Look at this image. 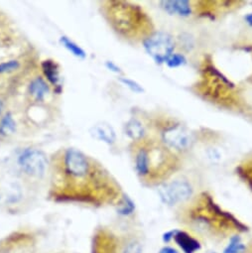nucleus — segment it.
<instances>
[{"mask_svg":"<svg viewBox=\"0 0 252 253\" xmlns=\"http://www.w3.org/2000/svg\"><path fill=\"white\" fill-rule=\"evenodd\" d=\"M143 45L146 52L157 64L166 63L173 54L175 48L172 36L164 32H157L151 35L143 42Z\"/></svg>","mask_w":252,"mask_h":253,"instance_id":"nucleus-1","label":"nucleus"},{"mask_svg":"<svg viewBox=\"0 0 252 253\" xmlns=\"http://www.w3.org/2000/svg\"><path fill=\"white\" fill-rule=\"evenodd\" d=\"M18 164L22 171L32 177H42L47 168V157L44 152L38 149H26L18 158Z\"/></svg>","mask_w":252,"mask_h":253,"instance_id":"nucleus-2","label":"nucleus"},{"mask_svg":"<svg viewBox=\"0 0 252 253\" xmlns=\"http://www.w3.org/2000/svg\"><path fill=\"white\" fill-rule=\"evenodd\" d=\"M64 168L67 175L83 179L89 173V163L84 153L77 149H68L64 157Z\"/></svg>","mask_w":252,"mask_h":253,"instance_id":"nucleus-3","label":"nucleus"},{"mask_svg":"<svg viewBox=\"0 0 252 253\" xmlns=\"http://www.w3.org/2000/svg\"><path fill=\"white\" fill-rule=\"evenodd\" d=\"M159 194L165 204L173 206L187 200L192 196V187L185 181H175L162 186Z\"/></svg>","mask_w":252,"mask_h":253,"instance_id":"nucleus-4","label":"nucleus"},{"mask_svg":"<svg viewBox=\"0 0 252 253\" xmlns=\"http://www.w3.org/2000/svg\"><path fill=\"white\" fill-rule=\"evenodd\" d=\"M164 141L173 148L186 149L193 142L192 134L184 127L174 126L163 133Z\"/></svg>","mask_w":252,"mask_h":253,"instance_id":"nucleus-5","label":"nucleus"},{"mask_svg":"<svg viewBox=\"0 0 252 253\" xmlns=\"http://www.w3.org/2000/svg\"><path fill=\"white\" fill-rule=\"evenodd\" d=\"M89 132L93 138L108 144H113L116 139V134L114 129L110 124L105 122L93 125L90 128Z\"/></svg>","mask_w":252,"mask_h":253,"instance_id":"nucleus-6","label":"nucleus"},{"mask_svg":"<svg viewBox=\"0 0 252 253\" xmlns=\"http://www.w3.org/2000/svg\"><path fill=\"white\" fill-rule=\"evenodd\" d=\"M161 7L169 14H178L187 17L191 14V6L186 0H167L161 2Z\"/></svg>","mask_w":252,"mask_h":253,"instance_id":"nucleus-7","label":"nucleus"},{"mask_svg":"<svg viewBox=\"0 0 252 253\" xmlns=\"http://www.w3.org/2000/svg\"><path fill=\"white\" fill-rule=\"evenodd\" d=\"M174 238L185 253H194L199 248L198 242L186 232L179 231L175 234Z\"/></svg>","mask_w":252,"mask_h":253,"instance_id":"nucleus-8","label":"nucleus"},{"mask_svg":"<svg viewBox=\"0 0 252 253\" xmlns=\"http://www.w3.org/2000/svg\"><path fill=\"white\" fill-rule=\"evenodd\" d=\"M42 68H43L44 75L48 79V81L54 86H59L60 75H59L58 65L52 60H47L42 64Z\"/></svg>","mask_w":252,"mask_h":253,"instance_id":"nucleus-9","label":"nucleus"},{"mask_svg":"<svg viewBox=\"0 0 252 253\" xmlns=\"http://www.w3.org/2000/svg\"><path fill=\"white\" fill-rule=\"evenodd\" d=\"M29 90L37 100H43L49 92V86L42 78H36L31 82Z\"/></svg>","mask_w":252,"mask_h":253,"instance_id":"nucleus-10","label":"nucleus"},{"mask_svg":"<svg viewBox=\"0 0 252 253\" xmlns=\"http://www.w3.org/2000/svg\"><path fill=\"white\" fill-rule=\"evenodd\" d=\"M126 134L133 140H139L143 137L145 129L140 121L137 119H130L125 125Z\"/></svg>","mask_w":252,"mask_h":253,"instance_id":"nucleus-11","label":"nucleus"},{"mask_svg":"<svg viewBox=\"0 0 252 253\" xmlns=\"http://www.w3.org/2000/svg\"><path fill=\"white\" fill-rule=\"evenodd\" d=\"M136 170L141 176H146L149 173L150 160L145 150H140L136 156Z\"/></svg>","mask_w":252,"mask_h":253,"instance_id":"nucleus-12","label":"nucleus"},{"mask_svg":"<svg viewBox=\"0 0 252 253\" xmlns=\"http://www.w3.org/2000/svg\"><path fill=\"white\" fill-rule=\"evenodd\" d=\"M60 42L69 51V52H71L74 56H76L78 58H81V59H84L86 57L84 50L82 49L78 44H76L70 38H68L66 36H62L61 39H60Z\"/></svg>","mask_w":252,"mask_h":253,"instance_id":"nucleus-13","label":"nucleus"},{"mask_svg":"<svg viewBox=\"0 0 252 253\" xmlns=\"http://www.w3.org/2000/svg\"><path fill=\"white\" fill-rule=\"evenodd\" d=\"M16 130V123L12 117L11 113H6L4 117L0 121V135L9 136L13 134Z\"/></svg>","mask_w":252,"mask_h":253,"instance_id":"nucleus-14","label":"nucleus"},{"mask_svg":"<svg viewBox=\"0 0 252 253\" xmlns=\"http://www.w3.org/2000/svg\"><path fill=\"white\" fill-rule=\"evenodd\" d=\"M187 62L186 58L182 54H172L169 59L166 61V64L169 68H178L185 65Z\"/></svg>","mask_w":252,"mask_h":253,"instance_id":"nucleus-15","label":"nucleus"},{"mask_svg":"<svg viewBox=\"0 0 252 253\" xmlns=\"http://www.w3.org/2000/svg\"><path fill=\"white\" fill-rule=\"evenodd\" d=\"M243 250H244V246L242 245V243H240L239 239L235 237L231 240L230 244L225 249L224 253H239V252H242Z\"/></svg>","mask_w":252,"mask_h":253,"instance_id":"nucleus-16","label":"nucleus"},{"mask_svg":"<svg viewBox=\"0 0 252 253\" xmlns=\"http://www.w3.org/2000/svg\"><path fill=\"white\" fill-rule=\"evenodd\" d=\"M120 82L124 84V85H126L127 87H129L132 91H134V92H137V93H140V92H143V87L138 84V83H136L135 81H133V80H130V79H126V78H121L120 79Z\"/></svg>","mask_w":252,"mask_h":253,"instance_id":"nucleus-17","label":"nucleus"},{"mask_svg":"<svg viewBox=\"0 0 252 253\" xmlns=\"http://www.w3.org/2000/svg\"><path fill=\"white\" fill-rule=\"evenodd\" d=\"M122 253H142L141 244L136 241H131L125 245Z\"/></svg>","mask_w":252,"mask_h":253,"instance_id":"nucleus-18","label":"nucleus"},{"mask_svg":"<svg viewBox=\"0 0 252 253\" xmlns=\"http://www.w3.org/2000/svg\"><path fill=\"white\" fill-rule=\"evenodd\" d=\"M19 66L17 61H9L3 64H0V73H5L17 69Z\"/></svg>","mask_w":252,"mask_h":253,"instance_id":"nucleus-19","label":"nucleus"},{"mask_svg":"<svg viewBox=\"0 0 252 253\" xmlns=\"http://www.w3.org/2000/svg\"><path fill=\"white\" fill-rule=\"evenodd\" d=\"M124 201H125V204H124V206L119 210V212H120L122 215L131 214V213L133 212V210H134L133 202H132L127 197L124 198Z\"/></svg>","mask_w":252,"mask_h":253,"instance_id":"nucleus-20","label":"nucleus"},{"mask_svg":"<svg viewBox=\"0 0 252 253\" xmlns=\"http://www.w3.org/2000/svg\"><path fill=\"white\" fill-rule=\"evenodd\" d=\"M106 66H107V68H108L109 70H111L112 72H114V73H120V72H121V71H120V68H119L117 65H115L113 62H107Z\"/></svg>","mask_w":252,"mask_h":253,"instance_id":"nucleus-21","label":"nucleus"},{"mask_svg":"<svg viewBox=\"0 0 252 253\" xmlns=\"http://www.w3.org/2000/svg\"><path fill=\"white\" fill-rule=\"evenodd\" d=\"M159 253H179V252L172 247H164L159 251Z\"/></svg>","mask_w":252,"mask_h":253,"instance_id":"nucleus-22","label":"nucleus"},{"mask_svg":"<svg viewBox=\"0 0 252 253\" xmlns=\"http://www.w3.org/2000/svg\"><path fill=\"white\" fill-rule=\"evenodd\" d=\"M244 19H245V21H246V23H247L248 25L252 26V13L247 14V15L244 17Z\"/></svg>","mask_w":252,"mask_h":253,"instance_id":"nucleus-23","label":"nucleus"}]
</instances>
